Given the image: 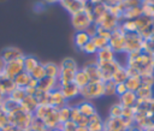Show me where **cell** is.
I'll return each mask as SVG.
<instances>
[{
  "label": "cell",
  "mask_w": 154,
  "mask_h": 131,
  "mask_svg": "<svg viewBox=\"0 0 154 131\" xmlns=\"http://www.w3.org/2000/svg\"><path fill=\"white\" fill-rule=\"evenodd\" d=\"M71 23L76 31H87V29L94 24L93 5L87 2L84 11L71 16Z\"/></svg>",
  "instance_id": "6da1fadb"
},
{
  "label": "cell",
  "mask_w": 154,
  "mask_h": 131,
  "mask_svg": "<svg viewBox=\"0 0 154 131\" xmlns=\"http://www.w3.org/2000/svg\"><path fill=\"white\" fill-rule=\"evenodd\" d=\"M7 119H8V124L14 126V127H18V129H22L24 131H28L29 127H30V124L34 119V114H30V113H26L24 112L19 106L13 109L12 112L7 113Z\"/></svg>",
  "instance_id": "7a4b0ae2"
},
{
  "label": "cell",
  "mask_w": 154,
  "mask_h": 131,
  "mask_svg": "<svg viewBox=\"0 0 154 131\" xmlns=\"http://www.w3.org/2000/svg\"><path fill=\"white\" fill-rule=\"evenodd\" d=\"M79 96L83 100L89 101L105 96V83L103 82H89L84 88L79 89Z\"/></svg>",
  "instance_id": "3957f363"
},
{
  "label": "cell",
  "mask_w": 154,
  "mask_h": 131,
  "mask_svg": "<svg viewBox=\"0 0 154 131\" xmlns=\"http://www.w3.org/2000/svg\"><path fill=\"white\" fill-rule=\"evenodd\" d=\"M125 32L120 28V24L117 29L111 32V37L108 40V46L112 48L114 53H123L125 47Z\"/></svg>",
  "instance_id": "277c9868"
},
{
  "label": "cell",
  "mask_w": 154,
  "mask_h": 131,
  "mask_svg": "<svg viewBox=\"0 0 154 131\" xmlns=\"http://www.w3.org/2000/svg\"><path fill=\"white\" fill-rule=\"evenodd\" d=\"M142 43L143 38L137 32H130L125 35V53H132V52H142Z\"/></svg>",
  "instance_id": "5b68a950"
},
{
  "label": "cell",
  "mask_w": 154,
  "mask_h": 131,
  "mask_svg": "<svg viewBox=\"0 0 154 131\" xmlns=\"http://www.w3.org/2000/svg\"><path fill=\"white\" fill-rule=\"evenodd\" d=\"M23 71H24V56L18 58L16 60H12L10 62H6L5 70H4V75L7 76L8 78L13 79L17 75H19Z\"/></svg>",
  "instance_id": "8992f818"
},
{
  "label": "cell",
  "mask_w": 154,
  "mask_h": 131,
  "mask_svg": "<svg viewBox=\"0 0 154 131\" xmlns=\"http://www.w3.org/2000/svg\"><path fill=\"white\" fill-rule=\"evenodd\" d=\"M97 66L100 69V72H101V79L102 82H107V81H111L112 78V75L113 72L120 67V62L114 59L112 61H108V62H97Z\"/></svg>",
  "instance_id": "52a82bcc"
},
{
  "label": "cell",
  "mask_w": 154,
  "mask_h": 131,
  "mask_svg": "<svg viewBox=\"0 0 154 131\" xmlns=\"http://www.w3.org/2000/svg\"><path fill=\"white\" fill-rule=\"evenodd\" d=\"M61 4V6L67 11L70 12L71 16L73 14H77L82 11H84V7H85V1L83 0H60L59 1Z\"/></svg>",
  "instance_id": "ba28073f"
},
{
  "label": "cell",
  "mask_w": 154,
  "mask_h": 131,
  "mask_svg": "<svg viewBox=\"0 0 154 131\" xmlns=\"http://www.w3.org/2000/svg\"><path fill=\"white\" fill-rule=\"evenodd\" d=\"M82 69L88 75L90 82H102V79H101V72H100V69L97 66V61L96 60L88 61Z\"/></svg>",
  "instance_id": "9c48e42d"
},
{
  "label": "cell",
  "mask_w": 154,
  "mask_h": 131,
  "mask_svg": "<svg viewBox=\"0 0 154 131\" xmlns=\"http://www.w3.org/2000/svg\"><path fill=\"white\" fill-rule=\"evenodd\" d=\"M48 105L51 107H54L57 109L61 108L63 106L67 105V101L65 100L64 95L61 94L60 89H55L48 94Z\"/></svg>",
  "instance_id": "30bf717a"
},
{
  "label": "cell",
  "mask_w": 154,
  "mask_h": 131,
  "mask_svg": "<svg viewBox=\"0 0 154 131\" xmlns=\"http://www.w3.org/2000/svg\"><path fill=\"white\" fill-rule=\"evenodd\" d=\"M0 56H1V59H2L5 62H10V61H12V60H16V59H18V58L24 56V54H23V52H22L19 48H17V47H6V48H4V49L1 50Z\"/></svg>",
  "instance_id": "8fae6325"
},
{
  "label": "cell",
  "mask_w": 154,
  "mask_h": 131,
  "mask_svg": "<svg viewBox=\"0 0 154 131\" xmlns=\"http://www.w3.org/2000/svg\"><path fill=\"white\" fill-rule=\"evenodd\" d=\"M37 89L43 91V93H51L55 89H59V83L57 78H51V77H45L42 81L38 82Z\"/></svg>",
  "instance_id": "7c38bea8"
},
{
  "label": "cell",
  "mask_w": 154,
  "mask_h": 131,
  "mask_svg": "<svg viewBox=\"0 0 154 131\" xmlns=\"http://www.w3.org/2000/svg\"><path fill=\"white\" fill-rule=\"evenodd\" d=\"M61 94L64 95L65 100L66 101H70V100H73L76 99L77 96H79V88L75 84V83H70V84H66V85H61L59 87Z\"/></svg>",
  "instance_id": "4fadbf2b"
},
{
  "label": "cell",
  "mask_w": 154,
  "mask_h": 131,
  "mask_svg": "<svg viewBox=\"0 0 154 131\" xmlns=\"http://www.w3.org/2000/svg\"><path fill=\"white\" fill-rule=\"evenodd\" d=\"M16 88H17V87H16L13 79L8 78V77L5 76L4 73L0 75V93H1L4 96H8Z\"/></svg>",
  "instance_id": "5bb4252c"
},
{
  "label": "cell",
  "mask_w": 154,
  "mask_h": 131,
  "mask_svg": "<svg viewBox=\"0 0 154 131\" xmlns=\"http://www.w3.org/2000/svg\"><path fill=\"white\" fill-rule=\"evenodd\" d=\"M77 71L70 70V69H60V72H59V76H58L59 87L66 85V84H70V83H73V78H75V75H76Z\"/></svg>",
  "instance_id": "9a60e30c"
},
{
  "label": "cell",
  "mask_w": 154,
  "mask_h": 131,
  "mask_svg": "<svg viewBox=\"0 0 154 131\" xmlns=\"http://www.w3.org/2000/svg\"><path fill=\"white\" fill-rule=\"evenodd\" d=\"M19 107L26 112V113H30V114H34V112L36 111V108L38 107V101L36 100L35 96H29L26 95L24 97V100L19 103Z\"/></svg>",
  "instance_id": "2e32d148"
},
{
  "label": "cell",
  "mask_w": 154,
  "mask_h": 131,
  "mask_svg": "<svg viewBox=\"0 0 154 131\" xmlns=\"http://www.w3.org/2000/svg\"><path fill=\"white\" fill-rule=\"evenodd\" d=\"M116 59V53L112 50V48L109 46L99 49L96 52V61L97 62H108Z\"/></svg>",
  "instance_id": "e0dca14e"
},
{
  "label": "cell",
  "mask_w": 154,
  "mask_h": 131,
  "mask_svg": "<svg viewBox=\"0 0 154 131\" xmlns=\"http://www.w3.org/2000/svg\"><path fill=\"white\" fill-rule=\"evenodd\" d=\"M42 121H43V124H45V126L47 127L48 131L52 130V129H55L60 124L59 123V118H58V109L54 108V107H52L51 112L47 114V117Z\"/></svg>",
  "instance_id": "ac0fdd59"
},
{
  "label": "cell",
  "mask_w": 154,
  "mask_h": 131,
  "mask_svg": "<svg viewBox=\"0 0 154 131\" xmlns=\"http://www.w3.org/2000/svg\"><path fill=\"white\" fill-rule=\"evenodd\" d=\"M141 16H142L141 5L140 6H134V7H126L123 12L122 20H136Z\"/></svg>",
  "instance_id": "d6986e66"
},
{
  "label": "cell",
  "mask_w": 154,
  "mask_h": 131,
  "mask_svg": "<svg viewBox=\"0 0 154 131\" xmlns=\"http://www.w3.org/2000/svg\"><path fill=\"white\" fill-rule=\"evenodd\" d=\"M87 127L89 131H105V123L101 117L95 113L94 115L89 117V124Z\"/></svg>",
  "instance_id": "ffe728a7"
},
{
  "label": "cell",
  "mask_w": 154,
  "mask_h": 131,
  "mask_svg": "<svg viewBox=\"0 0 154 131\" xmlns=\"http://www.w3.org/2000/svg\"><path fill=\"white\" fill-rule=\"evenodd\" d=\"M137 102V95L134 91H126L122 96H119V103L123 107H134Z\"/></svg>",
  "instance_id": "44dd1931"
},
{
  "label": "cell",
  "mask_w": 154,
  "mask_h": 131,
  "mask_svg": "<svg viewBox=\"0 0 154 131\" xmlns=\"http://www.w3.org/2000/svg\"><path fill=\"white\" fill-rule=\"evenodd\" d=\"M77 107H78L81 114L87 117V118H89V117H91V115H94L96 113V108L94 107V105L91 102H89V101H85V100L81 101L77 105Z\"/></svg>",
  "instance_id": "7402d4cb"
},
{
  "label": "cell",
  "mask_w": 154,
  "mask_h": 131,
  "mask_svg": "<svg viewBox=\"0 0 154 131\" xmlns=\"http://www.w3.org/2000/svg\"><path fill=\"white\" fill-rule=\"evenodd\" d=\"M89 41H90V36L85 31H76L73 36V43L77 48L82 49Z\"/></svg>",
  "instance_id": "603a6c76"
},
{
  "label": "cell",
  "mask_w": 154,
  "mask_h": 131,
  "mask_svg": "<svg viewBox=\"0 0 154 131\" xmlns=\"http://www.w3.org/2000/svg\"><path fill=\"white\" fill-rule=\"evenodd\" d=\"M90 82V79H89V77H88V75L85 73V71L83 70V69H78V71L76 72V75H75V78H73V83L79 88V89H82V88H84L88 83Z\"/></svg>",
  "instance_id": "cb8c5ba5"
},
{
  "label": "cell",
  "mask_w": 154,
  "mask_h": 131,
  "mask_svg": "<svg viewBox=\"0 0 154 131\" xmlns=\"http://www.w3.org/2000/svg\"><path fill=\"white\" fill-rule=\"evenodd\" d=\"M128 78H129V76H128V72H126V67L120 66V67H118V69L113 72L111 79H112L116 84H119V83H125Z\"/></svg>",
  "instance_id": "d4e9b609"
},
{
  "label": "cell",
  "mask_w": 154,
  "mask_h": 131,
  "mask_svg": "<svg viewBox=\"0 0 154 131\" xmlns=\"http://www.w3.org/2000/svg\"><path fill=\"white\" fill-rule=\"evenodd\" d=\"M30 79H31L30 73L23 71V72H20L19 75H17V76L13 78V82H14L16 87H18V88H25V87L29 84Z\"/></svg>",
  "instance_id": "484cf974"
},
{
  "label": "cell",
  "mask_w": 154,
  "mask_h": 131,
  "mask_svg": "<svg viewBox=\"0 0 154 131\" xmlns=\"http://www.w3.org/2000/svg\"><path fill=\"white\" fill-rule=\"evenodd\" d=\"M136 95H137V99L148 101V100L153 99V87L143 85V84H142V85L140 87V89L136 91Z\"/></svg>",
  "instance_id": "4316f807"
},
{
  "label": "cell",
  "mask_w": 154,
  "mask_h": 131,
  "mask_svg": "<svg viewBox=\"0 0 154 131\" xmlns=\"http://www.w3.org/2000/svg\"><path fill=\"white\" fill-rule=\"evenodd\" d=\"M43 66H45V70H46V76H47V77H51V78H57V79H58V76H59V72H60L59 65H57L55 62L48 61V62H45V64H43Z\"/></svg>",
  "instance_id": "83f0119b"
},
{
  "label": "cell",
  "mask_w": 154,
  "mask_h": 131,
  "mask_svg": "<svg viewBox=\"0 0 154 131\" xmlns=\"http://www.w3.org/2000/svg\"><path fill=\"white\" fill-rule=\"evenodd\" d=\"M125 85L128 88L129 91H134L136 93L140 87L142 85V82H141V77L140 76H134V77H129L125 82Z\"/></svg>",
  "instance_id": "f1b7e54d"
},
{
  "label": "cell",
  "mask_w": 154,
  "mask_h": 131,
  "mask_svg": "<svg viewBox=\"0 0 154 131\" xmlns=\"http://www.w3.org/2000/svg\"><path fill=\"white\" fill-rule=\"evenodd\" d=\"M38 60L34 55H24V71L31 73L32 70L38 65Z\"/></svg>",
  "instance_id": "f546056e"
},
{
  "label": "cell",
  "mask_w": 154,
  "mask_h": 131,
  "mask_svg": "<svg viewBox=\"0 0 154 131\" xmlns=\"http://www.w3.org/2000/svg\"><path fill=\"white\" fill-rule=\"evenodd\" d=\"M58 118H59V123L63 124L67 120L71 119V106L70 105H65L61 108L58 109Z\"/></svg>",
  "instance_id": "4dcf8cb0"
},
{
  "label": "cell",
  "mask_w": 154,
  "mask_h": 131,
  "mask_svg": "<svg viewBox=\"0 0 154 131\" xmlns=\"http://www.w3.org/2000/svg\"><path fill=\"white\" fill-rule=\"evenodd\" d=\"M26 96V93H25V89L24 88H16L10 95H8V97L12 100V101H14L16 103H20L23 100H24V97Z\"/></svg>",
  "instance_id": "1f68e13d"
},
{
  "label": "cell",
  "mask_w": 154,
  "mask_h": 131,
  "mask_svg": "<svg viewBox=\"0 0 154 131\" xmlns=\"http://www.w3.org/2000/svg\"><path fill=\"white\" fill-rule=\"evenodd\" d=\"M51 109H52V107L49 105H38V107L34 112V117L40 120H43L47 117V114L51 112Z\"/></svg>",
  "instance_id": "d6a6232c"
},
{
  "label": "cell",
  "mask_w": 154,
  "mask_h": 131,
  "mask_svg": "<svg viewBox=\"0 0 154 131\" xmlns=\"http://www.w3.org/2000/svg\"><path fill=\"white\" fill-rule=\"evenodd\" d=\"M30 76H31V78H34V79H36V81H42L45 77H47L46 76V70H45V66H43V64H38L34 70H32V72L30 73Z\"/></svg>",
  "instance_id": "836d02e7"
},
{
  "label": "cell",
  "mask_w": 154,
  "mask_h": 131,
  "mask_svg": "<svg viewBox=\"0 0 154 131\" xmlns=\"http://www.w3.org/2000/svg\"><path fill=\"white\" fill-rule=\"evenodd\" d=\"M120 28L125 34L130 32H137V25L135 20H122L120 22Z\"/></svg>",
  "instance_id": "e575fe53"
},
{
  "label": "cell",
  "mask_w": 154,
  "mask_h": 131,
  "mask_svg": "<svg viewBox=\"0 0 154 131\" xmlns=\"http://www.w3.org/2000/svg\"><path fill=\"white\" fill-rule=\"evenodd\" d=\"M59 67H60V69H70V70H75V71L78 70L77 61H76L73 58H70V56L63 59L61 62L59 64Z\"/></svg>",
  "instance_id": "d590c367"
},
{
  "label": "cell",
  "mask_w": 154,
  "mask_h": 131,
  "mask_svg": "<svg viewBox=\"0 0 154 131\" xmlns=\"http://www.w3.org/2000/svg\"><path fill=\"white\" fill-rule=\"evenodd\" d=\"M106 12H108V5L106 2H101L97 5L93 6V14H94V19L96 17H100L102 14H105Z\"/></svg>",
  "instance_id": "8d00e7d4"
},
{
  "label": "cell",
  "mask_w": 154,
  "mask_h": 131,
  "mask_svg": "<svg viewBox=\"0 0 154 131\" xmlns=\"http://www.w3.org/2000/svg\"><path fill=\"white\" fill-rule=\"evenodd\" d=\"M123 115V106L118 102L111 106L109 108V118H122Z\"/></svg>",
  "instance_id": "74e56055"
},
{
  "label": "cell",
  "mask_w": 154,
  "mask_h": 131,
  "mask_svg": "<svg viewBox=\"0 0 154 131\" xmlns=\"http://www.w3.org/2000/svg\"><path fill=\"white\" fill-rule=\"evenodd\" d=\"M29 130H32V131H48L47 127L45 126L43 121L40 120V119H37V118H35V117H34V119H32V121H31V124H30ZM29 130H28V131H29Z\"/></svg>",
  "instance_id": "f35d334b"
},
{
  "label": "cell",
  "mask_w": 154,
  "mask_h": 131,
  "mask_svg": "<svg viewBox=\"0 0 154 131\" xmlns=\"http://www.w3.org/2000/svg\"><path fill=\"white\" fill-rule=\"evenodd\" d=\"M141 10H142V16L154 19V6L153 5L142 2L141 4Z\"/></svg>",
  "instance_id": "ab89813d"
},
{
  "label": "cell",
  "mask_w": 154,
  "mask_h": 131,
  "mask_svg": "<svg viewBox=\"0 0 154 131\" xmlns=\"http://www.w3.org/2000/svg\"><path fill=\"white\" fill-rule=\"evenodd\" d=\"M90 40H91V41L94 42V44L96 46L97 50H99V49H102V48H105V47H107V46H108V40H107V38H105V37H101V36L95 35V36H94V37H91Z\"/></svg>",
  "instance_id": "60d3db41"
},
{
  "label": "cell",
  "mask_w": 154,
  "mask_h": 131,
  "mask_svg": "<svg viewBox=\"0 0 154 131\" xmlns=\"http://www.w3.org/2000/svg\"><path fill=\"white\" fill-rule=\"evenodd\" d=\"M77 124L73 121V120H67V121H65V123H63V124H59L57 127H59V129H61L63 131H76V129H77Z\"/></svg>",
  "instance_id": "b9f144b4"
},
{
  "label": "cell",
  "mask_w": 154,
  "mask_h": 131,
  "mask_svg": "<svg viewBox=\"0 0 154 131\" xmlns=\"http://www.w3.org/2000/svg\"><path fill=\"white\" fill-rule=\"evenodd\" d=\"M103 83H105V95L106 96L116 95V83L112 79L107 81V82H103Z\"/></svg>",
  "instance_id": "7bdbcfd3"
},
{
  "label": "cell",
  "mask_w": 154,
  "mask_h": 131,
  "mask_svg": "<svg viewBox=\"0 0 154 131\" xmlns=\"http://www.w3.org/2000/svg\"><path fill=\"white\" fill-rule=\"evenodd\" d=\"M81 50H83L85 54H96V52H97V48H96V46L94 44V42L90 40Z\"/></svg>",
  "instance_id": "ee69618b"
},
{
  "label": "cell",
  "mask_w": 154,
  "mask_h": 131,
  "mask_svg": "<svg viewBox=\"0 0 154 131\" xmlns=\"http://www.w3.org/2000/svg\"><path fill=\"white\" fill-rule=\"evenodd\" d=\"M82 117H83V115L81 114L78 107H77V106H71V120H73V121L77 124V123L81 120Z\"/></svg>",
  "instance_id": "f6af8a7d"
},
{
  "label": "cell",
  "mask_w": 154,
  "mask_h": 131,
  "mask_svg": "<svg viewBox=\"0 0 154 131\" xmlns=\"http://www.w3.org/2000/svg\"><path fill=\"white\" fill-rule=\"evenodd\" d=\"M96 35L109 40V37H111V31L107 30V29H105V28H102V26H96Z\"/></svg>",
  "instance_id": "bcb514c9"
},
{
  "label": "cell",
  "mask_w": 154,
  "mask_h": 131,
  "mask_svg": "<svg viewBox=\"0 0 154 131\" xmlns=\"http://www.w3.org/2000/svg\"><path fill=\"white\" fill-rule=\"evenodd\" d=\"M141 82H142V84H143V85L153 87V85H154V75L142 76V77H141Z\"/></svg>",
  "instance_id": "7dc6e473"
},
{
  "label": "cell",
  "mask_w": 154,
  "mask_h": 131,
  "mask_svg": "<svg viewBox=\"0 0 154 131\" xmlns=\"http://www.w3.org/2000/svg\"><path fill=\"white\" fill-rule=\"evenodd\" d=\"M128 91V88L125 85V83H119V84H116V94L118 96H122L123 94H125Z\"/></svg>",
  "instance_id": "c3c4849f"
},
{
  "label": "cell",
  "mask_w": 154,
  "mask_h": 131,
  "mask_svg": "<svg viewBox=\"0 0 154 131\" xmlns=\"http://www.w3.org/2000/svg\"><path fill=\"white\" fill-rule=\"evenodd\" d=\"M46 4L43 2V1H37V2H35V5H34V11L36 12V13H41V12H43L45 10H46Z\"/></svg>",
  "instance_id": "681fc988"
},
{
  "label": "cell",
  "mask_w": 154,
  "mask_h": 131,
  "mask_svg": "<svg viewBox=\"0 0 154 131\" xmlns=\"http://www.w3.org/2000/svg\"><path fill=\"white\" fill-rule=\"evenodd\" d=\"M123 6L126 8V7H134V6H140L141 5V1L140 0H124L123 2Z\"/></svg>",
  "instance_id": "f907efd6"
},
{
  "label": "cell",
  "mask_w": 154,
  "mask_h": 131,
  "mask_svg": "<svg viewBox=\"0 0 154 131\" xmlns=\"http://www.w3.org/2000/svg\"><path fill=\"white\" fill-rule=\"evenodd\" d=\"M0 131H24V130L18 129V127H14V126H12V125H8V126H6L5 129H2V130H0Z\"/></svg>",
  "instance_id": "816d5d0a"
},
{
  "label": "cell",
  "mask_w": 154,
  "mask_h": 131,
  "mask_svg": "<svg viewBox=\"0 0 154 131\" xmlns=\"http://www.w3.org/2000/svg\"><path fill=\"white\" fill-rule=\"evenodd\" d=\"M5 65H6V62L1 59V56H0V75H2L4 73V70H5Z\"/></svg>",
  "instance_id": "f5cc1de1"
},
{
  "label": "cell",
  "mask_w": 154,
  "mask_h": 131,
  "mask_svg": "<svg viewBox=\"0 0 154 131\" xmlns=\"http://www.w3.org/2000/svg\"><path fill=\"white\" fill-rule=\"evenodd\" d=\"M89 4H91L93 6L94 5H97V4H101V2H105V0H88Z\"/></svg>",
  "instance_id": "db71d44e"
},
{
  "label": "cell",
  "mask_w": 154,
  "mask_h": 131,
  "mask_svg": "<svg viewBox=\"0 0 154 131\" xmlns=\"http://www.w3.org/2000/svg\"><path fill=\"white\" fill-rule=\"evenodd\" d=\"M41 1H43L46 5H52V4H55V2H59V0H41Z\"/></svg>",
  "instance_id": "11a10c76"
},
{
  "label": "cell",
  "mask_w": 154,
  "mask_h": 131,
  "mask_svg": "<svg viewBox=\"0 0 154 131\" xmlns=\"http://www.w3.org/2000/svg\"><path fill=\"white\" fill-rule=\"evenodd\" d=\"M76 131H89V130H88L87 126H77Z\"/></svg>",
  "instance_id": "9f6ffc18"
},
{
  "label": "cell",
  "mask_w": 154,
  "mask_h": 131,
  "mask_svg": "<svg viewBox=\"0 0 154 131\" xmlns=\"http://www.w3.org/2000/svg\"><path fill=\"white\" fill-rule=\"evenodd\" d=\"M49 131H63V130L59 129V127H55V129H52V130H49Z\"/></svg>",
  "instance_id": "6f0895ef"
},
{
  "label": "cell",
  "mask_w": 154,
  "mask_h": 131,
  "mask_svg": "<svg viewBox=\"0 0 154 131\" xmlns=\"http://www.w3.org/2000/svg\"><path fill=\"white\" fill-rule=\"evenodd\" d=\"M105 131H128L125 129H122V130H105Z\"/></svg>",
  "instance_id": "680465c9"
},
{
  "label": "cell",
  "mask_w": 154,
  "mask_h": 131,
  "mask_svg": "<svg viewBox=\"0 0 154 131\" xmlns=\"http://www.w3.org/2000/svg\"><path fill=\"white\" fill-rule=\"evenodd\" d=\"M2 1H6V0H0V2H2Z\"/></svg>",
  "instance_id": "91938a15"
},
{
  "label": "cell",
  "mask_w": 154,
  "mask_h": 131,
  "mask_svg": "<svg viewBox=\"0 0 154 131\" xmlns=\"http://www.w3.org/2000/svg\"><path fill=\"white\" fill-rule=\"evenodd\" d=\"M140 1H141V2H143V1H144V0H140Z\"/></svg>",
  "instance_id": "94428289"
},
{
  "label": "cell",
  "mask_w": 154,
  "mask_h": 131,
  "mask_svg": "<svg viewBox=\"0 0 154 131\" xmlns=\"http://www.w3.org/2000/svg\"><path fill=\"white\" fill-rule=\"evenodd\" d=\"M29 131H32V130H29Z\"/></svg>",
  "instance_id": "6125c7cd"
},
{
  "label": "cell",
  "mask_w": 154,
  "mask_h": 131,
  "mask_svg": "<svg viewBox=\"0 0 154 131\" xmlns=\"http://www.w3.org/2000/svg\"><path fill=\"white\" fill-rule=\"evenodd\" d=\"M59 1H60V0H59Z\"/></svg>",
  "instance_id": "be15d7a7"
}]
</instances>
